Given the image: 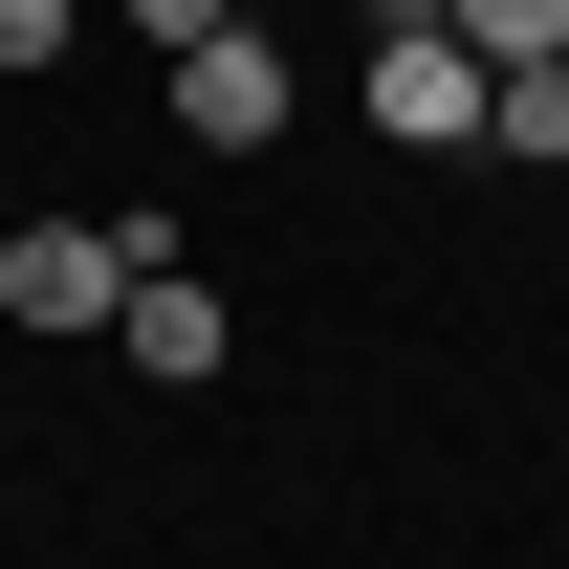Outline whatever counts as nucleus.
I'll return each mask as SVG.
<instances>
[{"instance_id": "423d86ee", "label": "nucleus", "mask_w": 569, "mask_h": 569, "mask_svg": "<svg viewBox=\"0 0 569 569\" xmlns=\"http://www.w3.org/2000/svg\"><path fill=\"white\" fill-rule=\"evenodd\" d=\"M482 153H569V67H503L482 88Z\"/></svg>"}, {"instance_id": "39448f33", "label": "nucleus", "mask_w": 569, "mask_h": 569, "mask_svg": "<svg viewBox=\"0 0 569 569\" xmlns=\"http://www.w3.org/2000/svg\"><path fill=\"white\" fill-rule=\"evenodd\" d=\"M438 22L482 44V88H503V67H569V0H438Z\"/></svg>"}, {"instance_id": "0eeeda50", "label": "nucleus", "mask_w": 569, "mask_h": 569, "mask_svg": "<svg viewBox=\"0 0 569 569\" xmlns=\"http://www.w3.org/2000/svg\"><path fill=\"white\" fill-rule=\"evenodd\" d=\"M67 22H88V0H0V88H22V67H67Z\"/></svg>"}, {"instance_id": "20e7f679", "label": "nucleus", "mask_w": 569, "mask_h": 569, "mask_svg": "<svg viewBox=\"0 0 569 569\" xmlns=\"http://www.w3.org/2000/svg\"><path fill=\"white\" fill-rule=\"evenodd\" d=\"M110 329H132V372H153V395H198V372H219V284L132 263V307H110Z\"/></svg>"}, {"instance_id": "f257e3e1", "label": "nucleus", "mask_w": 569, "mask_h": 569, "mask_svg": "<svg viewBox=\"0 0 569 569\" xmlns=\"http://www.w3.org/2000/svg\"><path fill=\"white\" fill-rule=\"evenodd\" d=\"M351 110H372L395 153H460V132H482V44H460L438 0H372V67H351Z\"/></svg>"}, {"instance_id": "f03ea898", "label": "nucleus", "mask_w": 569, "mask_h": 569, "mask_svg": "<svg viewBox=\"0 0 569 569\" xmlns=\"http://www.w3.org/2000/svg\"><path fill=\"white\" fill-rule=\"evenodd\" d=\"M132 219H0V307H22V329H110V307H132Z\"/></svg>"}, {"instance_id": "1a4fd4ad", "label": "nucleus", "mask_w": 569, "mask_h": 569, "mask_svg": "<svg viewBox=\"0 0 569 569\" xmlns=\"http://www.w3.org/2000/svg\"><path fill=\"white\" fill-rule=\"evenodd\" d=\"M0 219H22V198H0Z\"/></svg>"}, {"instance_id": "7ed1b4c3", "label": "nucleus", "mask_w": 569, "mask_h": 569, "mask_svg": "<svg viewBox=\"0 0 569 569\" xmlns=\"http://www.w3.org/2000/svg\"><path fill=\"white\" fill-rule=\"evenodd\" d=\"M176 132H198V153H263L284 132V44H263V22H219L198 67H176Z\"/></svg>"}, {"instance_id": "6e6552de", "label": "nucleus", "mask_w": 569, "mask_h": 569, "mask_svg": "<svg viewBox=\"0 0 569 569\" xmlns=\"http://www.w3.org/2000/svg\"><path fill=\"white\" fill-rule=\"evenodd\" d=\"M132 22H153V44H176V67H198V44H219V22H241V0H132Z\"/></svg>"}]
</instances>
